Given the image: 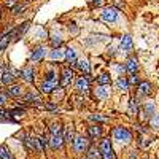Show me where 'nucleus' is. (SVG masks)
<instances>
[{
	"label": "nucleus",
	"mask_w": 159,
	"mask_h": 159,
	"mask_svg": "<svg viewBox=\"0 0 159 159\" xmlns=\"http://www.w3.org/2000/svg\"><path fill=\"white\" fill-rule=\"evenodd\" d=\"M99 18L103 24H118L119 21H121V11L116 10L111 5H108V7H103L100 10Z\"/></svg>",
	"instance_id": "nucleus-1"
},
{
	"label": "nucleus",
	"mask_w": 159,
	"mask_h": 159,
	"mask_svg": "<svg viewBox=\"0 0 159 159\" xmlns=\"http://www.w3.org/2000/svg\"><path fill=\"white\" fill-rule=\"evenodd\" d=\"M111 140L119 145H129L132 142V132L124 126H116L111 129Z\"/></svg>",
	"instance_id": "nucleus-2"
},
{
	"label": "nucleus",
	"mask_w": 159,
	"mask_h": 159,
	"mask_svg": "<svg viewBox=\"0 0 159 159\" xmlns=\"http://www.w3.org/2000/svg\"><path fill=\"white\" fill-rule=\"evenodd\" d=\"M97 147H99V151H100V159H116L111 137H102L99 140Z\"/></svg>",
	"instance_id": "nucleus-3"
},
{
	"label": "nucleus",
	"mask_w": 159,
	"mask_h": 159,
	"mask_svg": "<svg viewBox=\"0 0 159 159\" xmlns=\"http://www.w3.org/2000/svg\"><path fill=\"white\" fill-rule=\"evenodd\" d=\"M94 81V78L91 75H81V76H76L75 81H73V88L76 91V94L83 96V94H89L91 91V83Z\"/></svg>",
	"instance_id": "nucleus-4"
},
{
	"label": "nucleus",
	"mask_w": 159,
	"mask_h": 159,
	"mask_svg": "<svg viewBox=\"0 0 159 159\" xmlns=\"http://www.w3.org/2000/svg\"><path fill=\"white\" fill-rule=\"evenodd\" d=\"M75 81V69L69 67V65H62L59 69V86L62 89H67L70 84Z\"/></svg>",
	"instance_id": "nucleus-5"
},
{
	"label": "nucleus",
	"mask_w": 159,
	"mask_h": 159,
	"mask_svg": "<svg viewBox=\"0 0 159 159\" xmlns=\"http://www.w3.org/2000/svg\"><path fill=\"white\" fill-rule=\"evenodd\" d=\"M48 52H49V49H48V46H46L45 43H38V45H35V46L30 49V56H29L30 64L35 65V64L43 62V61L48 57Z\"/></svg>",
	"instance_id": "nucleus-6"
},
{
	"label": "nucleus",
	"mask_w": 159,
	"mask_h": 159,
	"mask_svg": "<svg viewBox=\"0 0 159 159\" xmlns=\"http://www.w3.org/2000/svg\"><path fill=\"white\" fill-rule=\"evenodd\" d=\"M154 113H156V102L151 100V99L145 100V102L142 103V107H140V111H139V115H140V123L150 121V118H151Z\"/></svg>",
	"instance_id": "nucleus-7"
},
{
	"label": "nucleus",
	"mask_w": 159,
	"mask_h": 159,
	"mask_svg": "<svg viewBox=\"0 0 159 159\" xmlns=\"http://www.w3.org/2000/svg\"><path fill=\"white\" fill-rule=\"evenodd\" d=\"M91 147V140L88 139V135H80L76 134L75 140H73V145H72V150L75 154H86L88 148Z\"/></svg>",
	"instance_id": "nucleus-8"
},
{
	"label": "nucleus",
	"mask_w": 159,
	"mask_h": 159,
	"mask_svg": "<svg viewBox=\"0 0 159 159\" xmlns=\"http://www.w3.org/2000/svg\"><path fill=\"white\" fill-rule=\"evenodd\" d=\"M48 57L51 65H61L62 62H65V48H51L48 52Z\"/></svg>",
	"instance_id": "nucleus-9"
},
{
	"label": "nucleus",
	"mask_w": 159,
	"mask_h": 159,
	"mask_svg": "<svg viewBox=\"0 0 159 159\" xmlns=\"http://www.w3.org/2000/svg\"><path fill=\"white\" fill-rule=\"evenodd\" d=\"M15 27H16V25L10 24V27L5 29V32L0 35V52L7 51V48L13 43V32H15Z\"/></svg>",
	"instance_id": "nucleus-10"
},
{
	"label": "nucleus",
	"mask_w": 159,
	"mask_h": 159,
	"mask_svg": "<svg viewBox=\"0 0 159 159\" xmlns=\"http://www.w3.org/2000/svg\"><path fill=\"white\" fill-rule=\"evenodd\" d=\"M103 137V127L102 124H89L88 126V139L91 143H96V140H100Z\"/></svg>",
	"instance_id": "nucleus-11"
},
{
	"label": "nucleus",
	"mask_w": 159,
	"mask_h": 159,
	"mask_svg": "<svg viewBox=\"0 0 159 159\" xmlns=\"http://www.w3.org/2000/svg\"><path fill=\"white\" fill-rule=\"evenodd\" d=\"M78 52L73 46H65V65H69V67L75 69L76 67V62H78Z\"/></svg>",
	"instance_id": "nucleus-12"
},
{
	"label": "nucleus",
	"mask_w": 159,
	"mask_h": 159,
	"mask_svg": "<svg viewBox=\"0 0 159 159\" xmlns=\"http://www.w3.org/2000/svg\"><path fill=\"white\" fill-rule=\"evenodd\" d=\"M30 25H32V21H24L22 24L16 25V27H15V32H13V43L18 42V40H21L25 34H27L29 29H30Z\"/></svg>",
	"instance_id": "nucleus-13"
},
{
	"label": "nucleus",
	"mask_w": 159,
	"mask_h": 159,
	"mask_svg": "<svg viewBox=\"0 0 159 159\" xmlns=\"http://www.w3.org/2000/svg\"><path fill=\"white\" fill-rule=\"evenodd\" d=\"M21 80L24 83H29V84H32L35 81V67L32 64H29V65H25L24 69H21Z\"/></svg>",
	"instance_id": "nucleus-14"
},
{
	"label": "nucleus",
	"mask_w": 159,
	"mask_h": 159,
	"mask_svg": "<svg viewBox=\"0 0 159 159\" xmlns=\"http://www.w3.org/2000/svg\"><path fill=\"white\" fill-rule=\"evenodd\" d=\"M65 145V139H64V130L57 135H49V148L52 151H57V150H62Z\"/></svg>",
	"instance_id": "nucleus-15"
},
{
	"label": "nucleus",
	"mask_w": 159,
	"mask_h": 159,
	"mask_svg": "<svg viewBox=\"0 0 159 159\" xmlns=\"http://www.w3.org/2000/svg\"><path fill=\"white\" fill-rule=\"evenodd\" d=\"M56 88H59L57 81H45V80H42V83L38 84V91H40V94H43V96H51L52 91Z\"/></svg>",
	"instance_id": "nucleus-16"
},
{
	"label": "nucleus",
	"mask_w": 159,
	"mask_h": 159,
	"mask_svg": "<svg viewBox=\"0 0 159 159\" xmlns=\"http://www.w3.org/2000/svg\"><path fill=\"white\" fill-rule=\"evenodd\" d=\"M124 65H126V72H127L129 75H135V73L139 72V67H140V65H139V59H137V56H134V54H129V56H127Z\"/></svg>",
	"instance_id": "nucleus-17"
},
{
	"label": "nucleus",
	"mask_w": 159,
	"mask_h": 159,
	"mask_svg": "<svg viewBox=\"0 0 159 159\" xmlns=\"http://www.w3.org/2000/svg\"><path fill=\"white\" fill-rule=\"evenodd\" d=\"M94 97L100 102H105V100H108L111 97V89L110 86H97L94 89Z\"/></svg>",
	"instance_id": "nucleus-18"
},
{
	"label": "nucleus",
	"mask_w": 159,
	"mask_h": 159,
	"mask_svg": "<svg viewBox=\"0 0 159 159\" xmlns=\"http://www.w3.org/2000/svg\"><path fill=\"white\" fill-rule=\"evenodd\" d=\"M140 100L137 96H130L129 97V103H127V115L130 116H137L139 111H140Z\"/></svg>",
	"instance_id": "nucleus-19"
},
{
	"label": "nucleus",
	"mask_w": 159,
	"mask_h": 159,
	"mask_svg": "<svg viewBox=\"0 0 159 159\" xmlns=\"http://www.w3.org/2000/svg\"><path fill=\"white\" fill-rule=\"evenodd\" d=\"M137 94L140 96V97H150L151 94H153V86H151V83L150 81H147V80H143V81H140V84L137 86Z\"/></svg>",
	"instance_id": "nucleus-20"
},
{
	"label": "nucleus",
	"mask_w": 159,
	"mask_h": 159,
	"mask_svg": "<svg viewBox=\"0 0 159 159\" xmlns=\"http://www.w3.org/2000/svg\"><path fill=\"white\" fill-rule=\"evenodd\" d=\"M132 48H134V38H132L129 34L123 35L121 40H119V49H123L124 52H129V54H130Z\"/></svg>",
	"instance_id": "nucleus-21"
},
{
	"label": "nucleus",
	"mask_w": 159,
	"mask_h": 159,
	"mask_svg": "<svg viewBox=\"0 0 159 159\" xmlns=\"http://www.w3.org/2000/svg\"><path fill=\"white\" fill-rule=\"evenodd\" d=\"M7 94H8V97H13V99L18 100L19 97L24 96V88L19 83H15V84H11V86L7 88Z\"/></svg>",
	"instance_id": "nucleus-22"
},
{
	"label": "nucleus",
	"mask_w": 159,
	"mask_h": 159,
	"mask_svg": "<svg viewBox=\"0 0 159 159\" xmlns=\"http://www.w3.org/2000/svg\"><path fill=\"white\" fill-rule=\"evenodd\" d=\"M49 67L43 72V80L45 81H57L59 83V70L57 69H54V65H51V64H48Z\"/></svg>",
	"instance_id": "nucleus-23"
},
{
	"label": "nucleus",
	"mask_w": 159,
	"mask_h": 159,
	"mask_svg": "<svg viewBox=\"0 0 159 159\" xmlns=\"http://www.w3.org/2000/svg\"><path fill=\"white\" fill-rule=\"evenodd\" d=\"M115 89L119 91V92H123V94L129 92V91H130V86H129L127 78H126V76H118V78L115 80Z\"/></svg>",
	"instance_id": "nucleus-24"
},
{
	"label": "nucleus",
	"mask_w": 159,
	"mask_h": 159,
	"mask_svg": "<svg viewBox=\"0 0 159 159\" xmlns=\"http://www.w3.org/2000/svg\"><path fill=\"white\" fill-rule=\"evenodd\" d=\"M81 75H91V65H89V61L86 57H81L78 59L76 62V67H75Z\"/></svg>",
	"instance_id": "nucleus-25"
},
{
	"label": "nucleus",
	"mask_w": 159,
	"mask_h": 159,
	"mask_svg": "<svg viewBox=\"0 0 159 159\" xmlns=\"http://www.w3.org/2000/svg\"><path fill=\"white\" fill-rule=\"evenodd\" d=\"M0 83L8 88V86H11V84L16 83V76L13 75V73L10 72V69H8V70H5L3 73H0Z\"/></svg>",
	"instance_id": "nucleus-26"
},
{
	"label": "nucleus",
	"mask_w": 159,
	"mask_h": 159,
	"mask_svg": "<svg viewBox=\"0 0 159 159\" xmlns=\"http://www.w3.org/2000/svg\"><path fill=\"white\" fill-rule=\"evenodd\" d=\"M75 137H76V134H75L73 126H65L64 127V139H65V145H67V147H72L73 145Z\"/></svg>",
	"instance_id": "nucleus-27"
},
{
	"label": "nucleus",
	"mask_w": 159,
	"mask_h": 159,
	"mask_svg": "<svg viewBox=\"0 0 159 159\" xmlns=\"http://www.w3.org/2000/svg\"><path fill=\"white\" fill-rule=\"evenodd\" d=\"M48 40H49V45H51V48H62V45H64V35H62L61 32L51 34Z\"/></svg>",
	"instance_id": "nucleus-28"
},
{
	"label": "nucleus",
	"mask_w": 159,
	"mask_h": 159,
	"mask_svg": "<svg viewBox=\"0 0 159 159\" xmlns=\"http://www.w3.org/2000/svg\"><path fill=\"white\" fill-rule=\"evenodd\" d=\"M97 86H111V75L108 72H102L96 76Z\"/></svg>",
	"instance_id": "nucleus-29"
},
{
	"label": "nucleus",
	"mask_w": 159,
	"mask_h": 159,
	"mask_svg": "<svg viewBox=\"0 0 159 159\" xmlns=\"http://www.w3.org/2000/svg\"><path fill=\"white\" fill-rule=\"evenodd\" d=\"M10 115H11V119L15 123H18L19 119H22L25 116V107H15L13 110H10Z\"/></svg>",
	"instance_id": "nucleus-30"
},
{
	"label": "nucleus",
	"mask_w": 159,
	"mask_h": 159,
	"mask_svg": "<svg viewBox=\"0 0 159 159\" xmlns=\"http://www.w3.org/2000/svg\"><path fill=\"white\" fill-rule=\"evenodd\" d=\"M84 157L86 159H99L100 157V151H99V147H97L96 143H91V147L88 148Z\"/></svg>",
	"instance_id": "nucleus-31"
},
{
	"label": "nucleus",
	"mask_w": 159,
	"mask_h": 159,
	"mask_svg": "<svg viewBox=\"0 0 159 159\" xmlns=\"http://www.w3.org/2000/svg\"><path fill=\"white\" fill-rule=\"evenodd\" d=\"M89 119L92 121V124H103V123H107L108 121V116H103L100 113H91L89 115Z\"/></svg>",
	"instance_id": "nucleus-32"
},
{
	"label": "nucleus",
	"mask_w": 159,
	"mask_h": 159,
	"mask_svg": "<svg viewBox=\"0 0 159 159\" xmlns=\"http://www.w3.org/2000/svg\"><path fill=\"white\" fill-rule=\"evenodd\" d=\"M51 97H52V102H54V103H57V102L64 100V97H65V89H62L61 86H59V88H56L54 91H52Z\"/></svg>",
	"instance_id": "nucleus-33"
},
{
	"label": "nucleus",
	"mask_w": 159,
	"mask_h": 159,
	"mask_svg": "<svg viewBox=\"0 0 159 159\" xmlns=\"http://www.w3.org/2000/svg\"><path fill=\"white\" fill-rule=\"evenodd\" d=\"M62 130H64V126H62L61 121H54V123L49 124V135H57Z\"/></svg>",
	"instance_id": "nucleus-34"
},
{
	"label": "nucleus",
	"mask_w": 159,
	"mask_h": 159,
	"mask_svg": "<svg viewBox=\"0 0 159 159\" xmlns=\"http://www.w3.org/2000/svg\"><path fill=\"white\" fill-rule=\"evenodd\" d=\"M148 124H150V127H151L153 130H159V111H156V113L150 118Z\"/></svg>",
	"instance_id": "nucleus-35"
},
{
	"label": "nucleus",
	"mask_w": 159,
	"mask_h": 159,
	"mask_svg": "<svg viewBox=\"0 0 159 159\" xmlns=\"http://www.w3.org/2000/svg\"><path fill=\"white\" fill-rule=\"evenodd\" d=\"M27 10V5L25 3H16L15 7L11 8V15H15V16H18V15H22V13Z\"/></svg>",
	"instance_id": "nucleus-36"
},
{
	"label": "nucleus",
	"mask_w": 159,
	"mask_h": 159,
	"mask_svg": "<svg viewBox=\"0 0 159 159\" xmlns=\"http://www.w3.org/2000/svg\"><path fill=\"white\" fill-rule=\"evenodd\" d=\"M43 108L51 111V113H59V107H57V103H54L52 100L49 102H43Z\"/></svg>",
	"instance_id": "nucleus-37"
},
{
	"label": "nucleus",
	"mask_w": 159,
	"mask_h": 159,
	"mask_svg": "<svg viewBox=\"0 0 159 159\" xmlns=\"http://www.w3.org/2000/svg\"><path fill=\"white\" fill-rule=\"evenodd\" d=\"M0 159H13L11 151H10V148L7 147V145H2V147H0Z\"/></svg>",
	"instance_id": "nucleus-38"
},
{
	"label": "nucleus",
	"mask_w": 159,
	"mask_h": 159,
	"mask_svg": "<svg viewBox=\"0 0 159 159\" xmlns=\"http://www.w3.org/2000/svg\"><path fill=\"white\" fill-rule=\"evenodd\" d=\"M0 119H2V121H13L11 119V115H10V110H7L5 107H2L0 108Z\"/></svg>",
	"instance_id": "nucleus-39"
},
{
	"label": "nucleus",
	"mask_w": 159,
	"mask_h": 159,
	"mask_svg": "<svg viewBox=\"0 0 159 159\" xmlns=\"http://www.w3.org/2000/svg\"><path fill=\"white\" fill-rule=\"evenodd\" d=\"M127 81H129V86H134V88H137V86L140 84V76H139L137 73H135V75H129Z\"/></svg>",
	"instance_id": "nucleus-40"
},
{
	"label": "nucleus",
	"mask_w": 159,
	"mask_h": 159,
	"mask_svg": "<svg viewBox=\"0 0 159 159\" xmlns=\"http://www.w3.org/2000/svg\"><path fill=\"white\" fill-rule=\"evenodd\" d=\"M88 3L91 8H103L105 7V0H88Z\"/></svg>",
	"instance_id": "nucleus-41"
},
{
	"label": "nucleus",
	"mask_w": 159,
	"mask_h": 159,
	"mask_svg": "<svg viewBox=\"0 0 159 159\" xmlns=\"http://www.w3.org/2000/svg\"><path fill=\"white\" fill-rule=\"evenodd\" d=\"M38 140H40V143H42L43 150L49 148V137H48L46 134H45V135H38Z\"/></svg>",
	"instance_id": "nucleus-42"
},
{
	"label": "nucleus",
	"mask_w": 159,
	"mask_h": 159,
	"mask_svg": "<svg viewBox=\"0 0 159 159\" xmlns=\"http://www.w3.org/2000/svg\"><path fill=\"white\" fill-rule=\"evenodd\" d=\"M115 70H116L118 76H123V73H127V72H126V65H124V64H116V65H115Z\"/></svg>",
	"instance_id": "nucleus-43"
},
{
	"label": "nucleus",
	"mask_w": 159,
	"mask_h": 159,
	"mask_svg": "<svg viewBox=\"0 0 159 159\" xmlns=\"http://www.w3.org/2000/svg\"><path fill=\"white\" fill-rule=\"evenodd\" d=\"M7 102H8V94H7V92H2V91H0V108L5 107Z\"/></svg>",
	"instance_id": "nucleus-44"
},
{
	"label": "nucleus",
	"mask_w": 159,
	"mask_h": 159,
	"mask_svg": "<svg viewBox=\"0 0 159 159\" xmlns=\"http://www.w3.org/2000/svg\"><path fill=\"white\" fill-rule=\"evenodd\" d=\"M111 7H115L116 10H121V8H124V2H123V0H115Z\"/></svg>",
	"instance_id": "nucleus-45"
},
{
	"label": "nucleus",
	"mask_w": 159,
	"mask_h": 159,
	"mask_svg": "<svg viewBox=\"0 0 159 159\" xmlns=\"http://www.w3.org/2000/svg\"><path fill=\"white\" fill-rule=\"evenodd\" d=\"M129 159H139V153H137V150H132V151L129 153Z\"/></svg>",
	"instance_id": "nucleus-46"
},
{
	"label": "nucleus",
	"mask_w": 159,
	"mask_h": 159,
	"mask_svg": "<svg viewBox=\"0 0 159 159\" xmlns=\"http://www.w3.org/2000/svg\"><path fill=\"white\" fill-rule=\"evenodd\" d=\"M16 3H18V0H7V2H5V7H11V8H13Z\"/></svg>",
	"instance_id": "nucleus-47"
},
{
	"label": "nucleus",
	"mask_w": 159,
	"mask_h": 159,
	"mask_svg": "<svg viewBox=\"0 0 159 159\" xmlns=\"http://www.w3.org/2000/svg\"><path fill=\"white\" fill-rule=\"evenodd\" d=\"M2 16H3L2 15V5H0V21H2Z\"/></svg>",
	"instance_id": "nucleus-48"
},
{
	"label": "nucleus",
	"mask_w": 159,
	"mask_h": 159,
	"mask_svg": "<svg viewBox=\"0 0 159 159\" xmlns=\"http://www.w3.org/2000/svg\"><path fill=\"white\" fill-rule=\"evenodd\" d=\"M157 159H159V154H157Z\"/></svg>",
	"instance_id": "nucleus-49"
}]
</instances>
